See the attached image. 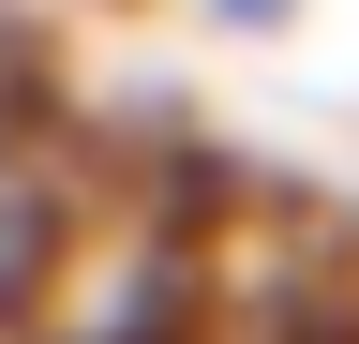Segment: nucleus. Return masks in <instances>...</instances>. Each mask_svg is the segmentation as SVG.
<instances>
[{
  "instance_id": "nucleus-1",
  "label": "nucleus",
  "mask_w": 359,
  "mask_h": 344,
  "mask_svg": "<svg viewBox=\"0 0 359 344\" xmlns=\"http://www.w3.org/2000/svg\"><path fill=\"white\" fill-rule=\"evenodd\" d=\"M60 254H75V165L45 150L15 105H0V329H30V315H45Z\"/></svg>"
},
{
  "instance_id": "nucleus-2",
  "label": "nucleus",
  "mask_w": 359,
  "mask_h": 344,
  "mask_svg": "<svg viewBox=\"0 0 359 344\" xmlns=\"http://www.w3.org/2000/svg\"><path fill=\"white\" fill-rule=\"evenodd\" d=\"M210 15H224V30H269V15H285V0H210Z\"/></svg>"
}]
</instances>
